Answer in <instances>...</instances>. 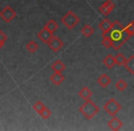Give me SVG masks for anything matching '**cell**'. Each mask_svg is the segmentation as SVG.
<instances>
[{
  "mask_svg": "<svg viewBox=\"0 0 134 131\" xmlns=\"http://www.w3.org/2000/svg\"><path fill=\"white\" fill-rule=\"evenodd\" d=\"M44 27L46 29H48V30H49L50 32L54 33L55 31H56L57 29L58 28V23H57V22L55 21L54 19H50V20H48V21L47 22L46 24H45Z\"/></svg>",
  "mask_w": 134,
  "mask_h": 131,
  "instance_id": "obj_17",
  "label": "cell"
},
{
  "mask_svg": "<svg viewBox=\"0 0 134 131\" xmlns=\"http://www.w3.org/2000/svg\"><path fill=\"white\" fill-rule=\"evenodd\" d=\"M115 61H116V65L118 66H124V64L127 61V58L122 53H118L115 56Z\"/></svg>",
  "mask_w": 134,
  "mask_h": 131,
  "instance_id": "obj_19",
  "label": "cell"
},
{
  "mask_svg": "<svg viewBox=\"0 0 134 131\" xmlns=\"http://www.w3.org/2000/svg\"><path fill=\"white\" fill-rule=\"evenodd\" d=\"M115 87L118 89L119 91H124L128 87V84L126 83V81H124L123 79H120L119 81L116 82L115 84Z\"/></svg>",
  "mask_w": 134,
  "mask_h": 131,
  "instance_id": "obj_21",
  "label": "cell"
},
{
  "mask_svg": "<svg viewBox=\"0 0 134 131\" xmlns=\"http://www.w3.org/2000/svg\"><path fill=\"white\" fill-rule=\"evenodd\" d=\"M112 41V47L115 50H119L126 41H128L131 37V35L126 31L125 27L121 25L118 20L112 22V27L106 35Z\"/></svg>",
  "mask_w": 134,
  "mask_h": 131,
  "instance_id": "obj_1",
  "label": "cell"
},
{
  "mask_svg": "<svg viewBox=\"0 0 134 131\" xmlns=\"http://www.w3.org/2000/svg\"><path fill=\"white\" fill-rule=\"evenodd\" d=\"M79 96H80L82 99H84V100H88V99H90V98H91L92 92L88 87H84L80 90V92H79Z\"/></svg>",
  "mask_w": 134,
  "mask_h": 131,
  "instance_id": "obj_14",
  "label": "cell"
},
{
  "mask_svg": "<svg viewBox=\"0 0 134 131\" xmlns=\"http://www.w3.org/2000/svg\"><path fill=\"white\" fill-rule=\"evenodd\" d=\"M0 16H1L4 21H5L7 23H9L16 16V13L10 5H5L0 11Z\"/></svg>",
  "mask_w": 134,
  "mask_h": 131,
  "instance_id": "obj_5",
  "label": "cell"
},
{
  "mask_svg": "<svg viewBox=\"0 0 134 131\" xmlns=\"http://www.w3.org/2000/svg\"><path fill=\"white\" fill-rule=\"evenodd\" d=\"M108 126H109V128H111L112 130L116 131V130H119L121 128V127L123 126V123H122L118 117L113 116L112 118H111L110 120L109 121V123H108Z\"/></svg>",
  "mask_w": 134,
  "mask_h": 131,
  "instance_id": "obj_10",
  "label": "cell"
},
{
  "mask_svg": "<svg viewBox=\"0 0 134 131\" xmlns=\"http://www.w3.org/2000/svg\"><path fill=\"white\" fill-rule=\"evenodd\" d=\"M103 64H104L109 69H111L115 65H116V61H115V57L112 55H108L104 57V59L102 60Z\"/></svg>",
  "mask_w": 134,
  "mask_h": 131,
  "instance_id": "obj_13",
  "label": "cell"
},
{
  "mask_svg": "<svg viewBox=\"0 0 134 131\" xmlns=\"http://www.w3.org/2000/svg\"><path fill=\"white\" fill-rule=\"evenodd\" d=\"M49 78L52 81V83L55 84L56 86H58L64 81L65 76L61 74V72H54V74H52Z\"/></svg>",
  "mask_w": 134,
  "mask_h": 131,
  "instance_id": "obj_11",
  "label": "cell"
},
{
  "mask_svg": "<svg viewBox=\"0 0 134 131\" xmlns=\"http://www.w3.org/2000/svg\"><path fill=\"white\" fill-rule=\"evenodd\" d=\"M26 48L27 49V51H29L30 53H34L38 49V45L37 44V42L33 40H30L29 42L26 45Z\"/></svg>",
  "mask_w": 134,
  "mask_h": 131,
  "instance_id": "obj_20",
  "label": "cell"
},
{
  "mask_svg": "<svg viewBox=\"0 0 134 131\" xmlns=\"http://www.w3.org/2000/svg\"><path fill=\"white\" fill-rule=\"evenodd\" d=\"M80 19L72 10H69L67 14H65L61 17V22L69 29H73L79 23Z\"/></svg>",
  "mask_w": 134,
  "mask_h": 131,
  "instance_id": "obj_3",
  "label": "cell"
},
{
  "mask_svg": "<svg viewBox=\"0 0 134 131\" xmlns=\"http://www.w3.org/2000/svg\"><path fill=\"white\" fill-rule=\"evenodd\" d=\"M93 33H94L93 27H92L90 25H88V24L85 25L84 27H82V29H81V34H82L83 35H85V37H90V35H91Z\"/></svg>",
  "mask_w": 134,
  "mask_h": 131,
  "instance_id": "obj_18",
  "label": "cell"
},
{
  "mask_svg": "<svg viewBox=\"0 0 134 131\" xmlns=\"http://www.w3.org/2000/svg\"><path fill=\"white\" fill-rule=\"evenodd\" d=\"M114 7H115V4L113 3L111 0H107V1H105L104 3L100 5V7L99 8V11L102 15L107 16V15H109V13L113 10Z\"/></svg>",
  "mask_w": 134,
  "mask_h": 131,
  "instance_id": "obj_8",
  "label": "cell"
},
{
  "mask_svg": "<svg viewBox=\"0 0 134 131\" xmlns=\"http://www.w3.org/2000/svg\"><path fill=\"white\" fill-rule=\"evenodd\" d=\"M39 115L41 116V117H42V118H44V119H48V117H50V116H51V112H50V110L48 109V108H45L44 109L42 110V111L40 112V114H39Z\"/></svg>",
  "mask_w": 134,
  "mask_h": 131,
  "instance_id": "obj_24",
  "label": "cell"
},
{
  "mask_svg": "<svg viewBox=\"0 0 134 131\" xmlns=\"http://www.w3.org/2000/svg\"><path fill=\"white\" fill-rule=\"evenodd\" d=\"M102 41H101V44L104 47L106 48H110L112 47V41L109 38L108 35H102Z\"/></svg>",
  "mask_w": 134,
  "mask_h": 131,
  "instance_id": "obj_22",
  "label": "cell"
},
{
  "mask_svg": "<svg viewBox=\"0 0 134 131\" xmlns=\"http://www.w3.org/2000/svg\"><path fill=\"white\" fill-rule=\"evenodd\" d=\"M4 43H5V42H3V41H2V40H0V49H1V48L3 47Z\"/></svg>",
  "mask_w": 134,
  "mask_h": 131,
  "instance_id": "obj_27",
  "label": "cell"
},
{
  "mask_svg": "<svg viewBox=\"0 0 134 131\" xmlns=\"http://www.w3.org/2000/svg\"><path fill=\"white\" fill-rule=\"evenodd\" d=\"M45 108H46V106H45L41 101H37V102L33 105V109L35 110L37 114H40V112L42 111Z\"/></svg>",
  "mask_w": 134,
  "mask_h": 131,
  "instance_id": "obj_23",
  "label": "cell"
},
{
  "mask_svg": "<svg viewBox=\"0 0 134 131\" xmlns=\"http://www.w3.org/2000/svg\"><path fill=\"white\" fill-rule=\"evenodd\" d=\"M126 31L131 35V37L134 35V21H131V23H129L127 26L125 27Z\"/></svg>",
  "mask_w": 134,
  "mask_h": 131,
  "instance_id": "obj_25",
  "label": "cell"
},
{
  "mask_svg": "<svg viewBox=\"0 0 134 131\" xmlns=\"http://www.w3.org/2000/svg\"><path fill=\"white\" fill-rule=\"evenodd\" d=\"M125 68L129 71L131 74L134 75V55H131L129 58L127 59L126 63L124 64Z\"/></svg>",
  "mask_w": 134,
  "mask_h": 131,
  "instance_id": "obj_15",
  "label": "cell"
},
{
  "mask_svg": "<svg viewBox=\"0 0 134 131\" xmlns=\"http://www.w3.org/2000/svg\"><path fill=\"white\" fill-rule=\"evenodd\" d=\"M63 45H64L63 41H62L61 39L59 38V37H55V35H54L53 37H52L51 39H50L49 42L48 43V47H49L51 50H53L54 52L58 51V50H59L60 48L63 46Z\"/></svg>",
  "mask_w": 134,
  "mask_h": 131,
  "instance_id": "obj_7",
  "label": "cell"
},
{
  "mask_svg": "<svg viewBox=\"0 0 134 131\" xmlns=\"http://www.w3.org/2000/svg\"><path fill=\"white\" fill-rule=\"evenodd\" d=\"M53 34L54 33L50 32L49 30H48V29H46L45 27H43V28L37 34V37H38L39 40L42 41L43 43H46V44H48V43L50 41V39L54 37Z\"/></svg>",
  "mask_w": 134,
  "mask_h": 131,
  "instance_id": "obj_6",
  "label": "cell"
},
{
  "mask_svg": "<svg viewBox=\"0 0 134 131\" xmlns=\"http://www.w3.org/2000/svg\"><path fill=\"white\" fill-rule=\"evenodd\" d=\"M103 109H104L109 115L113 117V116H115L120 109H121V105L117 100H115L114 98H110L106 104L103 106Z\"/></svg>",
  "mask_w": 134,
  "mask_h": 131,
  "instance_id": "obj_4",
  "label": "cell"
},
{
  "mask_svg": "<svg viewBox=\"0 0 134 131\" xmlns=\"http://www.w3.org/2000/svg\"><path fill=\"white\" fill-rule=\"evenodd\" d=\"M111 27H112V23H111L108 18H104V19L101 20L99 24V29H100L101 32H102L101 35H106V34L109 31V29L111 28Z\"/></svg>",
  "mask_w": 134,
  "mask_h": 131,
  "instance_id": "obj_9",
  "label": "cell"
},
{
  "mask_svg": "<svg viewBox=\"0 0 134 131\" xmlns=\"http://www.w3.org/2000/svg\"><path fill=\"white\" fill-rule=\"evenodd\" d=\"M97 82L99 83V85L100 86V87H107L108 86H109V84H110L111 80H110V78H109V76H108L107 74H102L97 79Z\"/></svg>",
  "mask_w": 134,
  "mask_h": 131,
  "instance_id": "obj_12",
  "label": "cell"
},
{
  "mask_svg": "<svg viewBox=\"0 0 134 131\" xmlns=\"http://www.w3.org/2000/svg\"><path fill=\"white\" fill-rule=\"evenodd\" d=\"M7 37L3 33V31L0 29V40H2L3 42H5V41H7Z\"/></svg>",
  "mask_w": 134,
  "mask_h": 131,
  "instance_id": "obj_26",
  "label": "cell"
},
{
  "mask_svg": "<svg viewBox=\"0 0 134 131\" xmlns=\"http://www.w3.org/2000/svg\"><path fill=\"white\" fill-rule=\"evenodd\" d=\"M65 68H66V66L61 60L55 61L53 64L51 65V69L54 72H62Z\"/></svg>",
  "mask_w": 134,
  "mask_h": 131,
  "instance_id": "obj_16",
  "label": "cell"
},
{
  "mask_svg": "<svg viewBox=\"0 0 134 131\" xmlns=\"http://www.w3.org/2000/svg\"><path fill=\"white\" fill-rule=\"evenodd\" d=\"M80 113L84 116L86 118L91 119L97 113H99V108L90 99L85 100V103L80 106Z\"/></svg>",
  "mask_w": 134,
  "mask_h": 131,
  "instance_id": "obj_2",
  "label": "cell"
}]
</instances>
